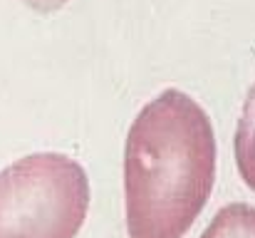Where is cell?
Wrapping results in <instances>:
<instances>
[{"mask_svg":"<svg viewBox=\"0 0 255 238\" xmlns=\"http://www.w3.org/2000/svg\"><path fill=\"white\" fill-rule=\"evenodd\" d=\"M87 209V171L65 154H30L0 171V238H75Z\"/></svg>","mask_w":255,"mask_h":238,"instance_id":"cell-2","label":"cell"},{"mask_svg":"<svg viewBox=\"0 0 255 238\" xmlns=\"http://www.w3.org/2000/svg\"><path fill=\"white\" fill-rule=\"evenodd\" d=\"M236 164L246 186L255 191V84L246 94L236 129Z\"/></svg>","mask_w":255,"mask_h":238,"instance_id":"cell-3","label":"cell"},{"mask_svg":"<svg viewBox=\"0 0 255 238\" xmlns=\"http://www.w3.org/2000/svg\"><path fill=\"white\" fill-rule=\"evenodd\" d=\"M22 2L30 5L32 10H37V12H55L62 5H67V0H22Z\"/></svg>","mask_w":255,"mask_h":238,"instance_id":"cell-5","label":"cell"},{"mask_svg":"<svg viewBox=\"0 0 255 238\" xmlns=\"http://www.w3.org/2000/svg\"><path fill=\"white\" fill-rule=\"evenodd\" d=\"M201 238H255V206L228 204L223 206Z\"/></svg>","mask_w":255,"mask_h":238,"instance_id":"cell-4","label":"cell"},{"mask_svg":"<svg viewBox=\"0 0 255 238\" xmlns=\"http://www.w3.org/2000/svg\"><path fill=\"white\" fill-rule=\"evenodd\" d=\"M216 181L208 114L181 89H164L134 119L124 147L129 238H181Z\"/></svg>","mask_w":255,"mask_h":238,"instance_id":"cell-1","label":"cell"}]
</instances>
